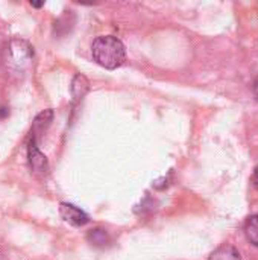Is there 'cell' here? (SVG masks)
Returning a JSON list of instances; mask_svg holds the SVG:
<instances>
[{
    "instance_id": "cell-1",
    "label": "cell",
    "mask_w": 258,
    "mask_h": 260,
    "mask_svg": "<svg viewBox=\"0 0 258 260\" xmlns=\"http://www.w3.org/2000/svg\"><path fill=\"white\" fill-rule=\"evenodd\" d=\"M2 61L9 75L20 78L26 75L33 64V47L21 38H12L3 49Z\"/></svg>"
},
{
    "instance_id": "cell-2",
    "label": "cell",
    "mask_w": 258,
    "mask_h": 260,
    "mask_svg": "<svg viewBox=\"0 0 258 260\" xmlns=\"http://www.w3.org/2000/svg\"><path fill=\"white\" fill-rule=\"evenodd\" d=\"M91 53H93L94 61L108 70H114L120 67L126 58V50H125L123 43L117 37H113V35L97 37L93 41Z\"/></svg>"
},
{
    "instance_id": "cell-3",
    "label": "cell",
    "mask_w": 258,
    "mask_h": 260,
    "mask_svg": "<svg viewBox=\"0 0 258 260\" xmlns=\"http://www.w3.org/2000/svg\"><path fill=\"white\" fill-rule=\"evenodd\" d=\"M27 158H29V165L33 171V174L44 177L49 172V161L46 158V155L40 151L38 145H36V139L30 137L29 146H27Z\"/></svg>"
},
{
    "instance_id": "cell-4",
    "label": "cell",
    "mask_w": 258,
    "mask_h": 260,
    "mask_svg": "<svg viewBox=\"0 0 258 260\" xmlns=\"http://www.w3.org/2000/svg\"><path fill=\"white\" fill-rule=\"evenodd\" d=\"M59 215L61 218L73 225V227H82L88 222V216L85 212H82L81 209H78L76 206L73 204H68V203H61L59 204Z\"/></svg>"
},
{
    "instance_id": "cell-5",
    "label": "cell",
    "mask_w": 258,
    "mask_h": 260,
    "mask_svg": "<svg viewBox=\"0 0 258 260\" xmlns=\"http://www.w3.org/2000/svg\"><path fill=\"white\" fill-rule=\"evenodd\" d=\"M208 260H242V257L239 250L233 245H222L210 254Z\"/></svg>"
},
{
    "instance_id": "cell-6",
    "label": "cell",
    "mask_w": 258,
    "mask_h": 260,
    "mask_svg": "<svg viewBox=\"0 0 258 260\" xmlns=\"http://www.w3.org/2000/svg\"><path fill=\"white\" fill-rule=\"evenodd\" d=\"M90 88V84H88V79L84 76V75H76L73 82H71V96H73V101L78 102L81 101L87 91Z\"/></svg>"
},
{
    "instance_id": "cell-7",
    "label": "cell",
    "mask_w": 258,
    "mask_h": 260,
    "mask_svg": "<svg viewBox=\"0 0 258 260\" xmlns=\"http://www.w3.org/2000/svg\"><path fill=\"white\" fill-rule=\"evenodd\" d=\"M245 236L254 247H258V215H252L245 222Z\"/></svg>"
},
{
    "instance_id": "cell-8",
    "label": "cell",
    "mask_w": 258,
    "mask_h": 260,
    "mask_svg": "<svg viewBox=\"0 0 258 260\" xmlns=\"http://www.w3.org/2000/svg\"><path fill=\"white\" fill-rule=\"evenodd\" d=\"M52 117H53V113H52V110H46V111H43V113H40L38 116H36V119H35V122H33V131H43L44 128H47L49 125H50V122H52ZM32 131V133H33Z\"/></svg>"
},
{
    "instance_id": "cell-9",
    "label": "cell",
    "mask_w": 258,
    "mask_h": 260,
    "mask_svg": "<svg viewBox=\"0 0 258 260\" xmlns=\"http://www.w3.org/2000/svg\"><path fill=\"white\" fill-rule=\"evenodd\" d=\"M88 239H90L91 244H94V245H103V244L108 242V235H106L103 230L96 229V230H91V232H90Z\"/></svg>"
},
{
    "instance_id": "cell-10",
    "label": "cell",
    "mask_w": 258,
    "mask_h": 260,
    "mask_svg": "<svg viewBox=\"0 0 258 260\" xmlns=\"http://www.w3.org/2000/svg\"><path fill=\"white\" fill-rule=\"evenodd\" d=\"M252 91H254V96H255V99L258 101V76L255 78L254 84H252Z\"/></svg>"
},
{
    "instance_id": "cell-11",
    "label": "cell",
    "mask_w": 258,
    "mask_h": 260,
    "mask_svg": "<svg viewBox=\"0 0 258 260\" xmlns=\"http://www.w3.org/2000/svg\"><path fill=\"white\" fill-rule=\"evenodd\" d=\"M252 181H254L255 187L258 189V166L255 168V171H254V175H252Z\"/></svg>"
},
{
    "instance_id": "cell-12",
    "label": "cell",
    "mask_w": 258,
    "mask_h": 260,
    "mask_svg": "<svg viewBox=\"0 0 258 260\" xmlns=\"http://www.w3.org/2000/svg\"><path fill=\"white\" fill-rule=\"evenodd\" d=\"M8 114V111H6V108H0V117H5Z\"/></svg>"
},
{
    "instance_id": "cell-13",
    "label": "cell",
    "mask_w": 258,
    "mask_h": 260,
    "mask_svg": "<svg viewBox=\"0 0 258 260\" xmlns=\"http://www.w3.org/2000/svg\"><path fill=\"white\" fill-rule=\"evenodd\" d=\"M32 6H35V8H41V6H43V3H32Z\"/></svg>"
}]
</instances>
